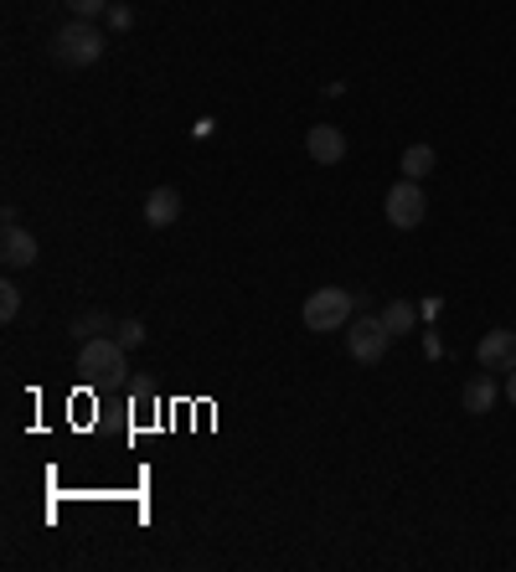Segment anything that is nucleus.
Returning a JSON list of instances; mask_svg holds the SVG:
<instances>
[{
  "instance_id": "f257e3e1",
  "label": "nucleus",
  "mask_w": 516,
  "mask_h": 572,
  "mask_svg": "<svg viewBox=\"0 0 516 572\" xmlns=\"http://www.w3.org/2000/svg\"><path fill=\"white\" fill-rule=\"evenodd\" d=\"M109 52V37H103L94 21H67L58 37H52V58L62 62V67H94V62Z\"/></svg>"
},
{
  "instance_id": "f03ea898",
  "label": "nucleus",
  "mask_w": 516,
  "mask_h": 572,
  "mask_svg": "<svg viewBox=\"0 0 516 572\" xmlns=\"http://www.w3.org/2000/svg\"><path fill=\"white\" fill-rule=\"evenodd\" d=\"M352 315H357V295H352V289H316V295L305 299V310H299L305 331H316V336H325V331H346Z\"/></svg>"
},
{
  "instance_id": "7ed1b4c3",
  "label": "nucleus",
  "mask_w": 516,
  "mask_h": 572,
  "mask_svg": "<svg viewBox=\"0 0 516 572\" xmlns=\"http://www.w3.org/2000/svg\"><path fill=\"white\" fill-rule=\"evenodd\" d=\"M382 212H388V222H393L397 233H414L418 222H423V212H429V197H423L418 181L397 176L393 186H388V197H382Z\"/></svg>"
},
{
  "instance_id": "20e7f679",
  "label": "nucleus",
  "mask_w": 516,
  "mask_h": 572,
  "mask_svg": "<svg viewBox=\"0 0 516 572\" xmlns=\"http://www.w3.org/2000/svg\"><path fill=\"white\" fill-rule=\"evenodd\" d=\"M78 372L88 376V382H120L130 366H124V346L114 336H94L83 340L78 351Z\"/></svg>"
},
{
  "instance_id": "39448f33",
  "label": "nucleus",
  "mask_w": 516,
  "mask_h": 572,
  "mask_svg": "<svg viewBox=\"0 0 516 572\" xmlns=\"http://www.w3.org/2000/svg\"><path fill=\"white\" fill-rule=\"evenodd\" d=\"M388 346H393V331L382 325V315H361L346 325V351L357 356L361 366H378L388 356Z\"/></svg>"
},
{
  "instance_id": "423d86ee",
  "label": "nucleus",
  "mask_w": 516,
  "mask_h": 572,
  "mask_svg": "<svg viewBox=\"0 0 516 572\" xmlns=\"http://www.w3.org/2000/svg\"><path fill=\"white\" fill-rule=\"evenodd\" d=\"M480 372H512L516 366V331H486L476 346Z\"/></svg>"
},
{
  "instance_id": "0eeeda50",
  "label": "nucleus",
  "mask_w": 516,
  "mask_h": 572,
  "mask_svg": "<svg viewBox=\"0 0 516 572\" xmlns=\"http://www.w3.org/2000/svg\"><path fill=\"white\" fill-rule=\"evenodd\" d=\"M305 150L316 165H341L346 160V135H341L336 124H310L305 129Z\"/></svg>"
},
{
  "instance_id": "6e6552de",
  "label": "nucleus",
  "mask_w": 516,
  "mask_h": 572,
  "mask_svg": "<svg viewBox=\"0 0 516 572\" xmlns=\"http://www.w3.org/2000/svg\"><path fill=\"white\" fill-rule=\"evenodd\" d=\"M37 237L26 233V227H16V222H5V233H0V263L5 269H32L37 263Z\"/></svg>"
},
{
  "instance_id": "1a4fd4ad",
  "label": "nucleus",
  "mask_w": 516,
  "mask_h": 572,
  "mask_svg": "<svg viewBox=\"0 0 516 572\" xmlns=\"http://www.w3.org/2000/svg\"><path fill=\"white\" fill-rule=\"evenodd\" d=\"M181 217V191L176 186H156L150 197H145V222L150 227H171Z\"/></svg>"
},
{
  "instance_id": "9d476101",
  "label": "nucleus",
  "mask_w": 516,
  "mask_h": 572,
  "mask_svg": "<svg viewBox=\"0 0 516 572\" xmlns=\"http://www.w3.org/2000/svg\"><path fill=\"white\" fill-rule=\"evenodd\" d=\"M459 402H465V413L486 418L491 408H496V382H491V372H480L465 382V393H459Z\"/></svg>"
},
{
  "instance_id": "9b49d317",
  "label": "nucleus",
  "mask_w": 516,
  "mask_h": 572,
  "mask_svg": "<svg viewBox=\"0 0 516 572\" xmlns=\"http://www.w3.org/2000/svg\"><path fill=\"white\" fill-rule=\"evenodd\" d=\"M434 165H439L434 145H408V150H403V176H408V181H423Z\"/></svg>"
},
{
  "instance_id": "f8f14e48",
  "label": "nucleus",
  "mask_w": 516,
  "mask_h": 572,
  "mask_svg": "<svg viewBox=\"0 0 516 572\" xmlns=\"http://www.w3.org/2000/svg\"><path fill=\"white\" fill-rule=\"evenodd\" d=\"M382 325H388L393 336H403V331H414V304H403V299H393V304L382 310Z\"/></svg>"
},
{
  "instance_id": "ddd939ff",
  "label": "nucleus",
  "mask_w": 516,
  "mask_h": 572,
  "mask_svg": "<svg viewBox=\"0 0 516 572\" xmlns=\"http://www.w3.org/2000/svg\"><path fill=\"white\" fill-rule=\"evenodd\" d=\"M99 331H114V320H109V315H83V320H73V336H78V340H94Z\"/></svg>"
},
{
  "instance_id": "4468645a",
  "label": "nucleus",
  "mask_w": 516,
  "mask_h": 572,
  "mask_svg": "<svg viewBox=\"0 0 516 572\" xmlns=\"http://www.w3.org/2000/svg\"><path fill=\"white\" fill-rule=\"evenodd\" d=\"M21 315V289L16 284H0V325H11Z\"/></svg>"
},
{
  "instance_id": "2eb2a0df",
  "label": "nucleus",
  "mask_w": 516,
  "mask_h": 572,
  "mask_svg": "<svg viewBox=\"0 0 516 572\" xmlns=\"http://www.w3.org/2000/svg\"><path fill=\"white\" fill-rule=\"evenodd\" d=\"M67 11L78 21H94V16H109V0H62Z\"/></svg>"
},
{
  "instance_id": "dca6fc26",
  "label": "nucleus",
  "mask_w": 516,
  "mask_h": 572,
  "mask_svg": "<svg viewBox=\"0 0 516 572\" xmlns=\"http://www.w3.org/2000/svg\"><path fill=\"white\" fill-rule=\"evenodd\" d=\"M114 340L130 351V346H139V340H145V325H139V320H114Z\"/></svg>"
},
{
  "instance_id": "f3484780",
  "label": "nucleus",
  "mask_w": 516,
  "mask_h": 572,
  "mask_svg": "<svg viewBox=\"0 0 516 572\" xmlns=\"http://www.w3.org/2000/svg\"><path fill=\"white\" fill-rule=\"evenodd\" d=\"M109 26H114V32H130V26H135V11H130V5H109Z\"/></svg>"
},
{
  "instance_id": "a211bd4d",
  "label": "nucleus",
  "mask_w": 516,
  "mask_h": 572,
  "mask_svg": "<svg viewBox=\"0 0 516 572\" xmlns=\"http://www.w3.org/2000/svg\"><path fill=\"white\" fill-rule=\"evenodd\" d=\"M506 397H512V408H516V366L506 372Z\"/></svg>"
}]
</instances>
